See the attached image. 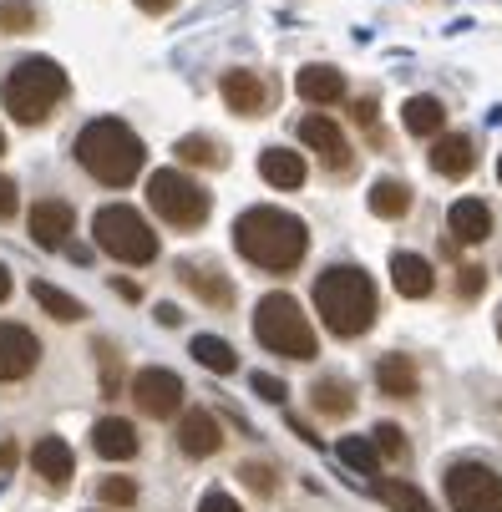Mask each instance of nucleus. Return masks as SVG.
Instances as JSON below:
<instances>
[{"mask_svg": "<svg viewBox=\"0 0 502 512\" xmlns=\"http://www.w3.org/2000/svg\"><path fill=\"white\" fill-rule=\"evenodd\" d=\"M102 350V391L107 396H117V381H122V360L112 355V345H97Z\"/></svg>", "mask_w": 502, "mask_h": 512, "instance_id": "f704fd0d", "label": "nucleus"}, {"mask_svg": "<svg viewBox=\"0 0 502 512\" xmlns=\"http://www.w3.org/2000/svg\"><path fill=\"white\" fill-rule=\"evenodd\" d=\"M193 360L203 365V371H213V376H234L239 371V355H234V345L229 340H219V335H193Z\"/></svg>", "mask_w": 502, "mask_h": 512, "instance_id": "b1692460", "label": "nucleus"}, {"mask_svg": "<svg viewBox=\"0 0 502 512\" xmlns=\"http://www.w3.org/2000/svg\"><path fill=\"white\" fill-rule=\"evenodd\" d=\"M376 117V102H355V122H371Z\"/></svg>", "mask_w": 502, "mask_h": 512, "instance_id": "c03bdc74", "label": "nucleus"}, {"mask_svg": "<svg viewBox=\"0 0 502 512\" xmlns=\"http://www.w3.org/2000/svg\"><path fill=\"white\" fill-rule=\"evenodd\" d=\"M92 452L107 457V462H127V457H137V426L122 421V416H102V421L92 426Z\"/></svg>", "mask_w": 502, "mask_h": 512, "instance_id": "dca6fc26", "label": "nucleus"}, {"mask_svg": "<svg viewBox=\"0 0 502 512\" xmlns=\"http://www.w3.org/2000/svg\"><path fill=\"white\" fill-rule=\"evenodd\" d=\"M381 502L396 507V512H437L432 502H426L411 482H381Z\"/></svg>", "mask_w": 502, "mask_h": 512, "instance_id": "7c9ffc66", "label": "nucleus"}, {"mask_svg": "<svg viewBox=\"0 0 502 512\" xmlns=\"http://www.w3.org/2000/svg\"><path fill=\"white\" fill-rule=\"evenodd\" d=\"M457 295H467V300L482 295V269H462V274H457Z\"/></svg>", "mask_w": 502, "mask_h": 512, "instance_id": "58836bf2", "label": "nucleus"}, {"mask_svg": "<svg viewBox=\"0 0 502 512\" xmlns=\"http://www.w3.org/2000/svg\"><path fill=\"white\" fill-rule=\"evenodd\" d=\"M335 452H340V462H345V467L366 472V477H371V472H381V452L371 447V436H340V447H335Z\"/></svg>", "mask_w": 502, "mask_h": 512, "instance_id": "cd10ccee", "label": "nucleus"}, {"mask_svg": "<svg viewBox=\"0 0 502 512\" xmlns=\"http://www.w3.org/2000/svg\"><path fill=\"white\" fill-rule=\"evenodd\" d=\"M391 284L406 300H426L432 295V264H426L421 254H396L391 259Z\"/></svg>", "mask_w": 502, "mask_h": 512, "instance_id": "aec40b11", "label": "nucleus"}, {"mask_svg": "<svg viewBox=\"0 0 502 512\" xmlns=\"http://www.w3.org/2000/svg\"><path fill=\"white\" fill-rule=\"evenodd\" d=\"M92 234H97V249L112 254L117 264H153V259H158V234H153V224H148L137 208H127V203L97 208Z\"/></svg>", "mask_w": 502, "mask_h": 512, "instance_id": "423d86ee", "label": "nucleus"}, {"mask_svg": "<svg viewBox=\"0 0 502 512\" xmlns=\"http://www.w3.org/2000/svg\"><path fill=\"white\" fill-rule=\"evenodd\" d=\"M224 102L239 112V117H259L269 107V87L259 82V71H224V82H219Z\"/></svg>", "mask_w": 502, "mask_h": 512, "instance_id": "4468645a", "label": "nucleus"}, {"mask_svg": "<svg viewBox=\"0 0 502 512\" xmlns=\"http://www.w3.org/2000/svg\"><path fill=\"white\" fill-rule=\"evenodd\" d=\"M295 92H300L305 102L325 107V102H340V97H345V77H340L335 66H305L300 77H295Z\"/></svg>", "mask_w": 502, "mask_h": 512, "instance_id": "412c9836", "label": "nucleus"}, {"mask_svg": "<svg viewBox=\"0 0 502 512\" xmlns=\"http://www.w3.org/2000/svg\"><path fill=\"white\" fill-rule=\"evenodd\" d=\"M432 168H437L442 178H467V173L477 168L472 137H462V132H447V137H437V148H432Z\"/></svg>", "mask_w": 502, "mask_h": 512, "instance_id": "6ab92c4d", "label": "nucleus"}, {"mask_svg": "<svg viewBox=\"0 0 502 512\" xmlns=\"http://www.w3.org/2000/svg\"><path fill=\"white\" fill-rule=\"evenodd\" d=\"M183 279H188V289L203 300V305H234V284L219 274V269H208V264H188L183 269Z\"/></svg>", "mask_w": 502, "mask_h": 512, "instance_id": "5701e85b", "label": "nucleus"}, {"mask_svg": "<svg viewBox=\"0 0 502 512\" xmlns=\"http://www.w3.org/2000/svg\"><path fill=\"white\" fill-rule=\"evenodd\" d=\"M178 6V0H137V11H148V16H168Z\"/></svg>", "mask_w": 502, "mask_h": 512, "instance_id": "a19ab883", "label": "nucleus"}, {"mask_svg": "<svg viewBox=\"0 0 502 512\" xmlns=\"http://www.w3.org/2000/svg\"><path fill=\"white\" fill-rule=\"evenodd\" d=\"M158 320H163V325H178V320H183V315H178V310H173V305H158Z\"/></svg>", "mask_w": 502, "mask_h": 512, "instance_id": "a18cd8bd", "label": "nucleus"}, {"mask_svg": "<svg viewBox=\"0 0 502 512\" xmlns=\"http://www.w3.org/2000/svg\"><path fill=\"white\" fill-rule=\"evenodd\" d=\"M315 310L330 325V335H340V340L366 335L371 320H376V284H371V274L355 269V264H330L315 279Z\"/></svg>", "mask_w": 502, "mask_h": 512, "instance_id": "7ed1b4c3", "label": "nucleus"}, {"mask_svg": "<svg viewBox=\"0 0 502 512\" xmlns=\"http://www.w3.org/2000/svg\"><path fill=\"white\" fill-rule=\"evenodd\" d=\"M447 127V107L437 97H411L406 102V132L411 137H437Z\"/></svg>", "mask_w": 502, "mask_h": 512, "instance_id": "a878e982", "label": "nucleus"}, {"mask_svg": "<svg viewBox=\"0 0 502 512\" xmlns=\"http://www.w3.org/2000/svg\"><path fill=\"white\" fill-rule=\"evenodd\" d=\"M300 142H305V148H315L335 173H345V168H350V142L340 137V127H335L330 117H320V112L300 117Z\"/></svg>", "mask_w": 502, "mask_h": 512, "instance_id": "9b49d317", "label": "nucleus"}, {"mask_svg": "<svg viewBox=\"0 0 502 512\" xmlns=\"http://www.w3.org/2000/svg\"><path fill=\"white\" fill-rule=\"evenodd\" d=\"M254 396H264V401H284V396H290V386H284L279 376H264V371H254Z\"/></svg>", "mask_w": 502, "mask_h": 512, "instance_id": "e433bc0d", "label": "nucleus"}, {"mask_svg": "<svg viewBox=\"0 0 502 512\" xmlns=\"http://www.w3.org/2000/svg\"><path fill=\"white\" fill-rule=\"evenodd\" d=\"M97 497H102L107 507H132V502H137V482H132V477H102V482H97Z\"/></svg>", "mask_w": 502, "mask_h": 512, "instance_id": "473e14b6", "label": "nucleus"}, {"mask_svg": "<svg viewBox=\"0 0 502 512\" xmlns=\"http://www.w3.org/2000/svg\"><path fill=\"white\" fill-rule=\"evenodd\" d=\"M31 467L46 487H66L71 472H77V457H71V447L61 442V436H41V442L31 447Z\"/></svg>", "mask_w": 502, "mask_h": 512, "instance_id": "2eb2a0df", "label": "nucleus"}, {"mask_svg": "<svg viewBox=\"0 0 502 512\" xmlns=\"http://www.w3.org/2000/svg\"><path fill=\"white\" fill-rule=\"evenodd\" d=\"M497 178H502V158H497Z\"/></svg>", "mask_w": 502, "mask_h": 512, "instance_id": "09e8293b", "label": "nucleus"}, {"mask_svg": "<svg viewBox=\"0 0 502 512\" xmlns=\"http://www.w3.org/2000/svg\"><path fill=\"white\" fill-rule=\"evenodd\" d=\"M0 153H6V132H0Z\"/></svg>", "mask_w": 502, "mask_h": 512, "instance_id": "49530a36", "label": "nucleus"}, {"mask_svg": "<svg viewBox=\"0 0 502 512\" xmlns=\"http://www.w3.org/2000/svg\"><path fill=\"white\" fill-rule=\"evenodd\" d=\"M310 401H315V411H325V416H350V411H355V396H350L345 381H315Z\"/></svg>", "mask_w": 502, "mask_h": 512, "instance_id": "c85d7f7f", "label": "nucleus"}, {"mask_svg": "<svg viewBox=\"0 0 502 512\" xmlns=\"http://www.w3.org/2000/svg\"><path fill=\"white\" fill-rule=\"evenodd\" d=\"M31 300H36L51 320H61V325H71V320H82V315H87V305H82V300H71L66 289H56V284H46V279H36V284H31Z\"/></svg>", "mask_w": 502, "mask_h": 512, "instance_id": "393cba45", "label": "nucleus"}, {"mask_svg": "<svg viewBox=\"0 0 502 512\" xmlns=\"http://www.w3.org/2000/svg\"><path fill=\"white\" fill-rule=\"evenodd\" d=\"M254 335H259L264 350H274L284 360H315L320 355L315 325H310V315L300 310L295 295H264L259 310H254Z\"/></svg>", "mask_w": 502, "mask_h": 512, "instance_id": "39448f33", "label": "nucleus"}, {"mask_svg": "<svg viewBox=\"0 0 502 512\" xmlns=\"http://www.w3.org/2000/svg\"><path fill=\"white\" fill-rule=\"evenodd\" d=\"M71 224H77V213H71V203H61V198H41L31 208V239L41 249H61L66 234H71Z\"/></svg>", "mask_w": 502, "mask_h": 512, "instance_id": "ddd939ff", "label": "nucleus"}, {"mask_svg": "<svg viewBox=\"0 0 502 512\" xmlns=\"http://www.w3.org/2000/svg\"><path fill=\"white\" fill-rule=\"evenodd\" d=\"M442 487L452 512H502V477L482 462H452Z\"/></svg>", "mask_w": 502, "mask_h": 512, "instance_id": "6e6552de", "label": "nucleus"}, {"mask_svg": "<svg viewBox=\"0 0 502 512\" xmlns=\"http://www.w3.org/2000/svg\"><path fill=\"white\" fill-rule=\"evenodd\" d=\"M447 229H452V239H462V244H482V239L492 234V208H487L482 198H457L452 213H447Z\"/></svg>", "mask_w": 502, "mask_h": 512, "instance_id": "f3484780", "label": "nucleus"}, {"mask_svg": "<svg viewBox=\"0 0 502 512\" xmlns=\"http://www.w3.org/2000/svg\"><path fill=\"white\" fill-rule=\"evenodd\" d=\"M198 512H244L229 492H219V487H213V492H203V502H198Z\"/></svg>", "mask_w": 502, "mask_h": 512, "instance_id": "4c0bfd02", "label": "nucleus"}, {"mask_svg": "<svg viewBox=\"0 0 502 512\" xmlns=\"http://www.w3.org/2000/svg\"><path fill=\"white\" fill-rule=\"evenodd\" d=\"M178 158H183V163H203V168H219V163H224V148H219L213 137H183V142H178Z\"/></svg>", "mask_w": 502, "mask_h": 512, "instance_id": "2f4dec72", "label": "nucleus"}, {"mask_svg": "<svg viewBox=\"0 0 502 512\" xmlns=\"http://www.w3.org/2000/svg\"><path fill=\"white\" fill-rule=\"evenodd\" d=\"M497 335H502V315H497Z\"/></svg>", "mask_w": 502, "mask_h": 512, "instance_id": "de8ad7c7", "label": "nucleus"}, {"mask_svg": "<svg viewBox=\"0 0 502 512\" xmlns=\"http://www.w3.org/2000/svg\"><path fill=\"white\" fill-rule=\"evenodd\" d=\"M376 386H381V396H396V401L416 396V365H411V355H381L376 360Z\"/></svg>", "mask_w": 502, "mask_h": 512, "instance_id": "4be33fe9", "label": "nucleus"}, {"mask_svg": "<svg viewBox=\"0 0 502 512\" xmlns=\"http://www.w3.org/2000/svg\"><path fill=\"white\" fill-rule=\"evenodd\" d=\"M6 300H11V269L0 264V305H6Z\"/></svg>", "mask_w": 502, "mask_h": 512, "instance_id": "79ce46f5", "label": "nucleus"}, {"mask_svg": "<svg viewBox=\"0 0 502 512\" xmlns=\"http://www.w3.org/2000/svg\"><path fill=\"white\" fill-rule=\"evenodd\" d=\"M61 97H66V71H61L51 56H26V61H16L11 77H6V87H0V102H6V112H11L16 122H26V127L46 122Z\"/></svg>", "mask_w": 502, "mask_h": 512, "instance_id": "20e7f679", "label": "nucleus"}, {"mask_svg": "<svg viewBox=\"0 0 502 512\" xmlns=\"http://www.w3.org/2000/svg\"><path fill=\"white\" fill-rule=\"evenodd\" d=\"M11 213H16V183L0 178V218H11Z\"/></svg>", "mask_w": 502, "mask_h": 512, "instance_id": "ea45409f", "label": "nucleus"}, {"mask_svg": "<svg viewBox=\"0 0 502 512\" xmlns=\"http://www.w3.org/2000/svg\"><path fill=\"white\" fill-rule=\"evenodd\" d=\"M148 203H153V213L163 218V224H173V229H198L203 218H208V193L188 173H178V168H158L148 178Z\"/></svg>", "mask_w": 502, "mask_h": 512, "instance_id": "0eeeda50", "label": "nucleus"}, {"mask_svg": "<svg viewBox=\"0 0 502 512\" xmlns=\"http://www.w3.org/2000/svg\"><path fill=\"white\" fill-rule=\"evenodd\" d=\"M11 467H16V447L6 442V447H0V472H11Z\"/></svg>", "mask_w": 502, "mask_h": 512, "instance_id": "37998d69", "label": "nucleus"}, {"mask_svg": "<svg viewBox=\"0 0 502 512\" xmlns=\"http://www.w3.org/2000/svg\"><path fill=\"white\" fill-rule=\"evenodd\" d=\"M41 360V340L26 325L0 320V381H26Z\"/></svg>", "mask_w": 502, "mask_h": 512, "instance_id": "9d476101", "label": "nucleus"}, {"mask_svg": "<svg viewBox=\"0 0 502 512\" xmlns=\"http://www.w3.org/2000/svg\"><path fill=\"white\" fill-rule=\"evenodd\" d=\"M411 208V188L396 183V178H376L371 183V213L376 218H401Z\"/></svg>", "mask_w": 502, "mask_h": 512, "instance_id": "bb28decb", "label": "nucleus"}, {"mask_svg": "<svg viewBox=\"0 0 502 512\" xmlns=\"http://www.w3.org/2000/svg\"><path fill=\"white\" fill-rule=\"evenodd\" d=\"M132 401H137L142 416L168 421V416H178V406H183V381H178L173 371H163V365H148V371L132 376Z\"/></svg>", "mask_w": 502, "mask_h": 512, "instance_id": "1a4fd4ad", "label": "nucleus"}, {"mask_svg": "<svg viewBox=\"0 0 502 512\" xmlns=\"http://www.w3.org/2000/svg\"><path fill=\"white\" fill-rule=\"evenodd\" d=\"M77 163H82L97 183L127 188V183L142 173V163H148V148H142V137H137L127 122L97 117V122H87V127L77 132Z\"/></svg>", "mask_w": 502, "mask_h": 512, "instance_id": "f03ea898", "label": "nucleus"}, {"mask_svg": "<svg viewBox=\"0 0 502 512\" xmlns=\"http://www.w3.org/2000/svg\"><path fill=\"white\" fill-rule=\"evenodd\" d=\"M0 31H6V36L36 31V6H31V0H0Z\"/></svg>", "mask_w": 502, "mask_h": 512, "instance_id": "c756f323", "label": "nucleus"}, {"mask_svg": "<svg viewBox=\"0 0 502 512\" xmlns=\"http://www.w3.org/2000/svg\"><path fill=\"white\" fill-rule=\"evenodd\" d=\"M178 447H183V457H213L224 447V426H219V416L213 411H183V421H178Z\"/></svg>", "mask_w": 502, "mask_h": 512, "instance_id": "f8f14e48", "label": "nucleus"}, {"mask_svg": "<svg viewBox=\"0 0 502 512\" xmlns=\"http://www.w3.org/2000/svg\"><path fill=\"white\" fill-rule=\"evenodd\" d=\"M371 447H376V452H386V457H406V436H401V426H391V421H386V426H376V431H371Z\"/></svg>", "mask_w": 502, "mask_h": 512, "instance_id": "72a5a7b5", "label": "nucleus"}, {"mask_svg": "<svg viewBox=\"0 0 502 512\" xmlns=\"http://www.w3.org/2000/svg\"><path fill=\"white\" fill-rule=\"evenodd\" d=\"M305 173H310L305 158L290 153V148H264V153H259V178H264L269 188H300Z\"/></svg>", "mask_w": 502, "mask_h": 512, "instance_id": "a211bd4d", "label": "nucleus"}, {"mask_svg": "<svg viewBox=\"0 0 502 512\" xmlns=\"http://www.w3.org/2000/svg\"><path fill=\"white\" fill-rule=\"evenodd\" d=\"M234 244L249 264L269 269V274H290L305 249H310V229L300 224L295 213H284V208H244L234 218Z\"/></svg>", "mask_w": 502, "mask_h": 512, "instance_id": "f257e3e1", "label": "nucleus"}, {"mask_svg": "<svg viewBox=\"0 0 502 512\" xmlns=\"http://www.w3.org/2000/svg\"><path fill=\"white\" fill-rule=\"evenodd\" d=\"M239 477H244V482H249V487H254L259 497H269V492H274V472H269L264 462H249V467H244Z\"/></svg>", "mask_w": 502, "mask_h": 512, "instance_id": "c9c22d12", "label": "nucleus"}]
</instances>
